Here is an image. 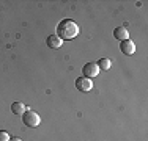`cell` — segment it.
Here are the masks:
<instances>
[{
  "instance_id": "7",
  "label": "cell",
  "mask_w": 148,
  "mask_h": 141,
  "mask_svg": "<svg viewBox=\"0 0 148 141\" xmlns=\"http://www.w3.org/2000/svg\"><path fill=\"white\" fill-rule=\"evenodd\" d=\"M46 44H47L51 49H58V47H62L63 41L60 39L57 35H51V36H49L47 39H46Z\"/></svg>"
},
{
  "instance_id": "4",
  "label": "cell",
  "mask_w": 148,
  "mask_h": 141,
  "mask_svg": "<svg viewBox=\"0 0 148 141\" xmlns=\"http://www.w3.org/2000/svg\"><path fill=\"white\" fill-rule=\"evenodd\" d=\"M82 72H84V77L87 79H93L99 74V68H98L96 63H87L85 66L82 68Z\"/></svg>"
},
{
  "instance_id": "10",
  "label": "cell",
  "mask_w": 148,
  "mask_h": 141,
  "mask_svg": "<svg viewBox=\"0 0 148 141\" xmlns=\"http://www.w3.org/2000/svg\"><path fill=\"white\" fill-rule=\"evenodd\" d=\"M0 141H10V135L6 132H0Z\"/></svg>"
},
{
  "instance_id": "2",
  "label": "cell",
  "mask_w": 148,
  "mask_h": 141,
  "mask_svg": "<svg viewBox=\"0 0 148 141\" xmlns=\"http://www.w3.org/2000/svg\"><path fill=\"white\" fill-rule=\"evenodd\" d=\"M22 122H24L27 127L33 129V127H38V125H40L41 118L38 116V113H35V111H32V110H27V111L22 115Z\"/></svg>"
},
{
  "instance_id": "6",
  "label": "cell",
  "mask_w": 148,
  "mask_h": 141,
  "mask_svg": "<svg viewBox=\"0 0 148 141\" xmlns=\"http://www.w3.org/2000/svg\"><path fill=\"white\" fill-rule=\"evenodd\" d=\"M114 36L117 38L118 41H126V39H129V33H128V30H126L125 27H117L114 30Z\"/></svg>"
},
{
  "instance_id": "11",
  "label": "cell",
  "mask_w": 148,
  "mask_h": 141,
  "mask_svg": "<svg viewBox=\"0 0 148 141\" xmlns=\"http://www.w3.org/2000/svg\"><path fill=\"white\" fill-rule=\"evenodd\" d=\"M10 141H22L21 138H10Z\"/></svg>"
},
{
  "instance_id": "5",
  "label": "cell",
  "mask_w": 148,
  "mask_h": 141,
  "mask_svg": "<svg viewBox=\"0 0 148 141\" xmlns=\"http://www.w3.org/2000/svg\"><path fill=\"white\" fill-rule=\"evenodd\" d=\"M120 50H121L125 55H132L134 50H136V45H134L132 41L126 39V41H121V42H120Z\"/></svg>"
},
{
  "instance_id": "8",
  "label": "cell",
  "mask_w": 148,
  "mask_h": 141,
  "mask_svg": "<svg viewBox=\"0 0 148 141\" xmlns=\"http://www.w3.org/2000/svg\"><path fill=\"white\" fill-rule=\"evenodd\" d=\"M11 111L14 113L16 116H22L27 110H25V105H24V104H21V102H14V104L11 105Z\"/></svg>"
},
{
  "instance_id": "3",
  "label": "cell",
  "mask_w": 148,
  "mask_h": 141,
  "mask_svg": "<svg viewBox=\"0 0 148 141\" xmlns=\"http://www.w3.org/2000/svg\"><path fill=\"white\" fill-rule=\"evenodd\" d=\"M76 88H77V91L88 93L91 88H93V82H91V79H87V77H79L76 80Z\"/></svg>"
},
{
  "instance_id": "1",
  "label": "cell",
  "mask_w": 148,
  "mask_h": 141,
  "mask_svg": "<svg viewBox=\"0 0 148 141\" xmlns=\"http://www.w3.org/2000/svg\"><path fill=\"white\" fill-rule=\"evenodd\" d=\"M79 35V25L71 19H63L57 25V36L62 41H69Z\"/></svg>"
},
{
  "instance_id": "9",
  "label": "cell",
  "mask_w": 148,
  "mask_h": 141,
  "mask_svg": "<svg viewBox=\"0 0 148 141\" xmlns=\"http://www.w3.org/2000/svg\"><path fill=\"white\" fill-rule=\"evenodd\" d=\"M96 64H98V68H99V69L109 70V69H110V66H112V63H110V60H109V58H101Z\"/></svg>"
}]
</instances>
